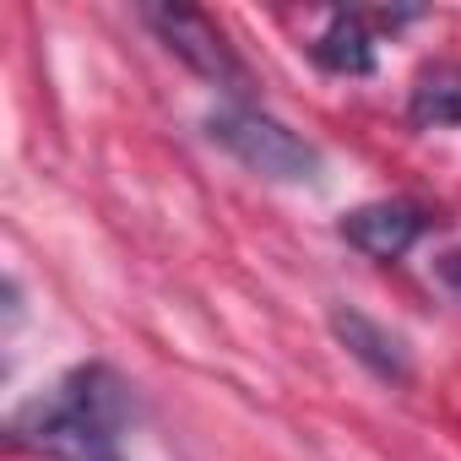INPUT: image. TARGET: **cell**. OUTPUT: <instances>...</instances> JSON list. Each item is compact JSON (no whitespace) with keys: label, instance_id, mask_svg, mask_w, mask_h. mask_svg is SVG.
<instances>
[{"label":"cell","instance_id":"6da1fadb","mask_svg":"<svg viewBox=\"0 0 461 461\" xmlns=\"http://www.w3.org/2000/svg\"><path fill=\"white\" fill-rule=\"evenodd\" d=\"M125 418H131L125 380L104 364H82L33 402H23L12 434L55 461H120Z\"/></svg>","mask_w":461,"mask_h":461},{"label":"cell","instance_id":"7a4b0ae2","mask_svg":"<svg viewBox=\"0 0 461 461\" xmlns=\"http://www.w3.org/2000/svg\"><path fill=\"white\" fill-rule=\"evenodd\" d=\"M206 136L228 152V158H240L250 174L261 179H277V185H310L321 174V152L288 131L283 120L250 109V104H222L206 114Z\"/></svg>","mask_w":461,"mask_h":461},{"label":"cell","instance_id":"3957f363","mask_svg":"<svg viewBox=\"0 0 461 461\" xmlns=\"http://www.w3.org/2000/svg\"><path fill=\"white\" fill-rule=\"evenodd\" d=\"M141 23L158 33V44L174 55V60H185L195 77H206V82H217V87H228V93H245V66L234 60V50L222 44V33H217V23L212 17H201V12H190V6H141Z\"/></svg>","mask_w":461,"mask_h":461},{"label":"cell","instance_id":"277c9868","mask_svg":"<svg viewBox=\"0 0 461 461\" xmlns=\"http://www.w3.org/2000/svg\"><path fill=\"white\" fill-rule=\"evenodd\" d=\"M423 228H429L423 206H412V201H369V206H353L342 217V240L369 261H402L418 245Z\"/></svg>","mask_w":461,"mask_h":461},{"label":"cell","instance_id":"5b68a950","mask_svg":"<svg viewBox=\"0 0 461 461\" xmlns=\"http://www.w3.org/2000/svg\"><path fill=\"white\" fill-rule=\"evenodd\" d=\"M331 331L348 342V353H353V358H358L369 375H380V380H391V385H402V380L412 375L402 337H396V331H385L380 321H369L364 310H348V304H337V310H331Z\"/></svg>","mask_w":461,"mask_h":461},{"label":"cell","instance_id":"8992f818","mask_svg":"<svg viewBox=\"0 0 461 461\" xmlns=\"http://www.w3.org/2000/svg\"><path fill=\"white\" fill-rule=\"evenodd\" d=\"M310 55H315V66L331 71V77H369V71H375V39H369V28H364L358 17H348V12H337V17L326 23V33L310 44Z\"/></svg>","mask_w":461,"mask_h":461},{"label":"cell","instance_id":"52a82bcc","mask_svg":"<svg viewBox=\"0 0 461 461\" xmlns=\"http://www.w3.org/2000/svg\"><path fill=\"white\" fill-rule=\"evenodd\" d=\"M407 114H412V125H423V131L461 125V66H450V60L423 66V71H418V82H412Z\"/></svg>","mask_w":461,"mask_h":461},{"label":"cell","instance_id":"ba28073f","mask_svg":"<svg viewBox=\"0 0 461 461\" xmlns=\"http://www.w3.org/2000/svg\"><path fill=\"white\" fill-rule=\"evenodd\" d=\"M434 272H439V283H445V288H450V294L461 299V250H445Z\"/></svg>","mask_w":461,"mask_h":461}]
</instances>
